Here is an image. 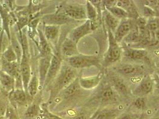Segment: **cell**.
Here are the masks:
<instances>
[{"mask_svg": "<svg viewBox=\"0 0 159 119\" xmlns=\"http://www.w3.org/2000/svg\"><path fill=\"white\" fill-rule=\"evenodd\" d=\"M144 15L146 17H158V12L147 6L144 7Z\"/></svg>", "mask_w": 159, "mask_h": 119, "instance_id": "obj_35", "label": "cell"}, {"mask_svg": "<svg viewBox=\"0 0 159 119\" xmlns=\"http://www.w3.org/2000/svg\"><path fill=\"white\" fill-rule=\"evenodd\" d=\"M134 105L139 110L144 109L145 107V99L144 97H139L134 102Z\"/></svg>", "mask_w": 159, "mask_h": 119, "instance_id": "obj_37", "label": "cell"}, {"mask_svg": "<svg viewBox=\"0 0 159 119\" xmlns=\"http://www.w3.org/2000/svg\"><path fill=\"white\" fill-rule=\"evenodd\" d=\"M111 81L113 87L118 92L123 95H127L128 94V88L125 82L121 78L117 76H114L111 78Z\"/></svg>", "mask_w": 159, "mask_h": 119, "instance_id": "obj_22", "label": "cell"}, {"mask_svg": "<svg viewBox=\"0 0 159 119\" xmlns=\"http://www.w3.org/2000/svg\"><path fill=\"white\" fill-rule=\"evenodd\" d=\"M41 113V108L38 104H30L24 114L25 119H35Z\"/></svg>", "mask_w": 159, "mask_h": 119, "instance_id": "obj_26", "label": "cell"}, {"mask_svg": "<svg viewBox=\"0 0 159 119\" xmlns=\"http://www.w3.org/2000/svg\"><path fill=\"white\" fill-rule=\"evenodd\" d=\"M1 88H0V95H1Z\"/></svg>", "mask_w": 159, "mask_h": 119, "instance_id": "obj_42", "label": "cell"}, {"mask_svg": "<svg viewBox=\"0 0 159 119\" xmlns=\"http://www.w3.org/2000/svg\"><path fill=\"white\" fill-rule=\"evenodd\" d=\"M118 114V112L115 110L106 109L101 112H97L95 119H114Z\"/></svg>", "mask_w": 159, "mask_h": 119, "instance_id": "obj_31", "label": "cell"}, {"mask_svg": "<svg viewBox=\"0 0 159 119\" xmlns=\"http://www.w3.org/2000/svg\"><path fill=\"white\" fill-rule=\"evenodd\" d=\"M52 55L41 57L39 60V86L43 88L44 82L50 66L51 60Z\"/></svg>", "mask_w": 159, "mask_h": 119, "instance_id": "obj_12", "label": "cell"}, {"mask_svg": "<svg viewBox=\"0 0 159 119\" xmlns=\"http://www.w3.org/2000/svg\"><path fill=\"white\" fill-rule=\"evenodd\" d=\"M5 116L7 119H20L17 112H15V108L13 107H9V105L8 106Z\"/></svg>", "mask_w": 159, "mask_h": 119, "instance_id": "obj_34", "label": "cell"}, {"mask_svg": "<svg viewBox=\"0 0 159 119\" xmlns=\"http://www.w3.org/2000/svg\"><path fill=\"white\" fill-rule=\"evenodd\" d=\"M8 103L4 99H0V117L5 116L7 112Z\"/></svg>", "mask_w": 159, "mask_h": 119, "instance_id": "obj_36", "label": "cell"}, {"mask_svg": "<svg viewBox=\"0 0 159 119\" xmlns=\"http://www.w3.org/2000/svg\"><path fill=\"white\" fill-rule=\"evenodd\" d=\"M106 10L107 11H109L111 15H113V16H115L119 20L129 19L127 13L122 8L116 6H115L111 7L108 8Z\"/></svg>", "mask_w": 159, "mask_h": 119, "instance_id": "obj_30", "label": "cell"}, {"mask_svg": "<svg viewBox=\"0 0 159 119\" xmlns=\"http://www.w3.org/2000/svg\"><path fill=\"white\" fill-rule=\"evenodd\" d=\"M97 112H96L94 114L93 117H90V118H89L88 119H95V117H96V116H97Z\"/></svg>", "mask_w": 159, "mask_h": 119, "instance_id": "obj_40", "label": "cell"}, {"mask_svg": "<svg viewBox=\"0 0 159 119\" xmlns=\"http://www.w3.org/2000/svg\"><path fill=\"white\" fill-rule=\"evenodd\" d=\"M40 119H50V118H47V117H42V118H41Z\"/></svg>", "mask_w": 159, "mask_h": 119, "instance_id": "obj_41", "label": "cell"}, {"mask_svg": "<svg viewBox=\"0 0 159 119\" xmlns=\"http://www.w3.org/2000/svg\"><path fill=\"white\" fill-rule=\"evenodd\" d=\"M61 67V60L56 55H52L51 60L50 66L47 74L43 88L47 87L51 82L55 79Z\"/></svg>", "mask_w": 159, "mask_h": 119, "instance_id": "obj_6", "label": "cell"}, {"mask_svg": "<svg viewBox=\"0 0 159 119\" xmlns=\"http://www.w3.org/2000/svg\"><path fill=\"white\" fill-rule=\"evenodd\" d=\"M77 78L76 70L70 66H61L51 90L50 99L55 98Z\"/></svg>", "mask_w": 159, "mask_h": 119, "instance_id": "obj_1", "label": "cell"}, {"mask_svg": "<svg viewBox=\"0 0 159 119\" xmlns=\"http://www.w3.org/2000/svg\"><path fill=\"white\" fill-rule=\"evenodd\" d=\"M1 57L8 62L17 61V55L11 45H9L7 48L2 53Z\"/></svg>", "mask_w": 159, "mask_h": 119, "instance_id": "obj_32", "label": "cell"}, {"mask_svg": "<svg viewBox=\"0 0 159 119\" xmlns=\"http://www.w3.org/2000/svg\"><path fill=\"white\" fill-rule=\"evenodd\" d=\"M145 6L151 8L154 10L158 12L157 9L159 8V1H145Z\"/></svg>", "mask_w": 159, "mask_h": 119, "instance_id": "obj_38", "label": "cell"}, {"mask_svg": "<svg viewBox=\"0 0 159 119\" xmlns=\"http://www.w3.org/2000/svg\"><path fill=\"white\" fill-rule=\"evenodd\" d=\"M80 86L79 83V79L76 78L72 83H71L67 88L63 89V95L66 98H70L74 97L80 93Z\"/></svg>", "mask_w": 159, "mask_h": 119, "instance_id": "obj_21", "label": "cell"}, {"mask_svg": "<svg viewBox=\"0 0 159 119\" xmlns=\"http://www.w3.org/2000/svg\"><path fill=\"white\" fill-rule=\"evenodd\" d=\"M109 37V48L104 58V63L109 65L113 63L120 59L121 55V48L114 37L113 33L107 29Z\"/></svg>", "mask_w": 159, "mask_h": 119, "instance_id": "obj_3", "label": "cell"}, {"mask_svg": "<svg viewBox=\"0 0 159 119\" xmlns=\"http://www.w3.org/2000/svg\"><path fill=\"white\" fill-rule=\"evenodd\" d=\"M20 70L22 77L23 87L25 91L27 92V88L31 78V68L29 64V57L22 54V59L20 61Z\"/></svg>", "mask_w": 159, "mask_h": 119, "instance_id": "obj_7", "label": "cell"}, {"mask_svg": "<svg viewBox=\"0 0 159 119\" xmlns=\"http://www.w3.org/2000/svg\"><path fill=\"white\" fill-rule=\"evenodd\" d=\"M60 28L55 25H44L43 35L48 42H54L59 35Z\"/></svg>", "mask_w": 159, "mask_h": 119, "instance_id": "obj_19", "label": "cell"}, {"mask_svg": "<svg viewBox=\"0 0 159 119\" xmlns=\"http://www.w3.org/2000/svg\"><path fill=\"white\" fill-rule=\"evenodd\" d=\"M38 37H39V42L38 44V46L40 52L41 57L49 56L52 55L50 45L49 44L47 40L44 37L43 32L41 30H38Z\"/></svg>", "mask_w": 159, "mask_h": 119, "instance_id": "obj_17", "label": "cell"}, {"mask_svg": "<svg viewBox=\"0 0 159 119\" xmlns=\"http://www.w3.org/2000/svg\"><path fill=\"white\" fill-rule=\"evenodd\" d=\"M39 87V79L36 74H34L31 76L30 79L28 88H27V92L26 93L28 94L30 96L34 97L36 95L38 90Z\"/></svg>", "mask_w": 159, "mask_h": 119, "instance_id": "obj_25", "label": "cell"}, {"mask_svg": "<svg viewBox=\"0 0 159 119\" xmlns=\"http://www.w3.org/2000/svg\"><path fill=\"white\" fill-rule=\"evenodd\" d=\"M117 72L121 74L126 76H132L137 77L138 73L142 72V70L137 66L131 64H126L117 68Z\"/></svg>", "mask_w": 159, "mask_h": 119, "instance_id": "obj_23", "label": "cell"}, {"mask_svg": "<svg viewBox=\"0 0 159 119\" xmlns=\"http://www.w3.org/2000/svg\"><path fill=\"white\" fill-rule=\"evenodd\" d=\"M132 24L130 19L122 20L113 33L114 37L118 44L120 43L129 34L132 30Z\"/></svg>", "mask_w": 159, "mask_h": 119, "instance_id": "obj_9", "label": "cell"}, {"mask_svg": "<svg viewBox=\"0 0 159 119\" xmlns=\"http://www.w3.org/2000/svg\"><path fill=\"white\" fill-rule=\"evenodd\" d=\"M9 102L14 108L17 105H22L26 103L27 93L23 89H16L13 90L8 94Z\"/></svg>", "mask_w": 159, "mask_h": 119, "instance_id": "obj_10", "label": "cell"}, {"mask_svg": "<svg viewBox=\"0 0 159 119\" xmlns=\"http://www.w3.org/2000/svg\"><path fill=\"white\" fill-rule=\"evenodd\" d=\"M116 6L122 8L128 15V18H133L137 19L139 15L138 13L137 8L136 5L132 1L129 0H122V1H117Z\"/></svg>", "mask_w": 159, "mask_h": 119, "instance_id": "obj_14", "label": "cell"}, {"mask_svg": "<svg viewBox=\"0 0 159 119\" xmlns=\"http://www.w3.org/2000/svg\"><path fill=\"white\" fill-rule=\"evenodd\" d=\"M42 20L44 25H55L58 26L73 20L61 12L45 15L42 17Z\"/></svg>", "mask_w": 159, "mask_h": 119, "instance_id": "obj_8", "label": "cell"}, {"mask_svg": "<svg viewBox=\"0 0 159 119\" xmlns=\"http://www.w3.org/2000/svg\"><path fill=\"white\" fill-rule=\"evenodd\" d=\"M146 28L150 35L153 36L154 38L158 37V30H159V20L158 18H154L147 22Z\"/></svg>", "mask_w": 159, "mask_h": 119, "instance_id": "obj_27", "label": "cell"}, {"mask_svg": "<svg viewBox=\"0 0 159 119\" xmlns=\"http://www.w3.org/2000/svg\"><path fill=\"white\" fill-rule=\"evenodd\" d=\"M137 118V117H136L135 115L127 114L123 115L122 117H120L119 119H135Z\"/></svg>", "mask_w": 159, "mask_h": 119, "instance_id": "obj_39", "label": "cell"}, {"mask_svg": "<svg viewBox=\"0 0 159 119\" xmlns=\"http://www.w3.org/2000/svg\"><path fill=\"white\" fill-rule=\"evenodd\" d=\"M10 39H11V46H12L13 50L15 51V53L17 55V62L20 63V61L22 57V46L17 37L15 35H10Z\"/></svg>", "mask_w": 159, "mask_h": 119, "instance_id": "obj_28", "label": "cell"}, {"mask_svg": "<svg viewBox=\"0 0 159 119\" xmlns=\"http://www.w3.org/2000/svg\"><path fill=\"white\" fill-rule=\"evenodd\" d=\"M103 16L105 23L107 26V29L110 30L111 32L114 33L120 23L119 20L113 16L107 10L104 11Z\"/></svg>", "mask_w": 159, "mask_h": 119, "instance_id": "obj_20", "label": "cell"}, {"mask_svg": "<svg viewBox=\"0 0 159 119\" xmlns=\"http://www.w3.org/2000/svg\"><path fill=\"white\" fill-rule=\"evenodd\" d=\"M68 63L70 67L74 68H80L85 67H100V60L94 55H85L80 54L68 59Z\"/></svg>", "mask_w": 159, "mask_h": 119, "instance_id": "obj_2", "label": "cell"}, {"mask_svg": "<svg viewBox=\"0 0 159 119\" xmlns=\"http://www.w3.org/2000/svg\"><path fill=\"white\" fill-rule=\"evenodd\" d=\"M15 79L0 69V88L1 91L8 94L15 89Z\"/></svg>", "mask_w": 159, "mask_h": 119, "instance_id": "obj_13", "label": "cell"}, {"mask_svg": "<svg viewBox=\"0 0 159 119\" xmlns=\"http://www.w3.org/2000/svg\"><path fill=\"white\" fill-rule=\"evenodd\" d=\"M153 86V82L150 77L147 76L144 77L140 84L135 89L134 94L138 96H143L148 94L152 91Z\"/></svg>", "mask_w": 159, "mask_h": 119, "instance_id": "obj_16", "label": "cell"}, {"mask_svg": "<svg viewBox=\"0 0 159 119\" xmlns=\"http://www.w3.org/2000/svg\"><path fill=\"white\" fill-rule=\"evenodd\" d=\"M85 11L87 19L91 20L93 22H95L98 17V13L96 8L89 1H87L85 6Z\"/></svg>", "mask_w": 159, "mask_h": 119, "instance_id": "obj_29", "label": "cell"}, {"mask_svg": "<svg viewBox=\"0 0 159 119\" xmlns=\"http://www.w3.org/2000/svg\"><path fill=\"white\" fill-rule=\"evenodd\" d=\"M125 40L129 42H141L142 37H141L137 29H136L131 30L129 34L125 37Z\"/></svg>", "mask_w": 159, "mask_h": 119, "instance_id": "obj_33", "label": "cell"}, {"mask_svg": "<svg viewBox=\"0 0 159 119\" xmlns=\"http://www.w3.org/2000/svg\"><path fill=\"white\" fill-rule=\"evenodd\" d=\"M96 26L95 22L87 19L83 24L73 30L70 33L69 38L76 44H78L80 39L91 33L96 28Z\"/></svg>", "mask_w": 159, "mask_h": 119, "instance_id": "obj_4", "label": "cell"}, {"mask_svg": "<svg viewBox=\"0 0 159 119\" xmlns=\"http://www.w3.org/2000/svg\"><path fill=\"white\" fill-rule=\"evenodd\" d=\"M123 52L125 56L135 60L143 59L147 54V52L143 49L132 48L128 46L123 48Z\"/></svg>", "mask_w": 159, "mask_h": 119, "instance_id": "obj_18", "label": "cell"}, {"mask_svg": "<svg viewBox=\"0 0 159 119\" xmlns=\"http://www.w3.org/2000/svg\"><path fill=\"white\" fill-rule=\"evenodd\" d=\"M61 51L64 56L68 58L80 54L78 50L77 44L73 42L69 37H66L64 40L61 46Z\"/></svg>", "mask_w": 159, "mask_h": 119, "instance_id": "obj_11", "label": "cell"}, {"mask_svg": "<svg viewBox=\"0 0 159 119\" xmlns=\"http://www.w3.org/2000/svg\"><path fill=\"white\" fill-rule=\"evenodd\" d=\"M116 94L113 89L110 86H106L99 94L98 98L101 102H108L113 101L115 99Z\"/></svg>", "mask_w": 159, "mask_h": 119, "instance_id": "obj_24", "label": "cell"}, {"mask_svg": "<svg viewBox=\"0 0 159 119\" xmlns=\"http://www.w3.org/2000/svg\"><path fill=\"white\" fill-rule=\"evenodd\" d=\"M103 77V73L101 72L98 75L88 77H81L79 79V83L82 88L85 89H94L101 82Z\"/></svg>", "mask_w": 159, "mask_h": 119, "instance_id": "obj_15", "label": "cell"}, {"mask_svg": "<svg viewBox=\"0 0 159 119\" xmlns=\"http://www.w3.org/2000/svg\"><path fill=\"white\" fill-rule=\"evenodd\" d=\"M72 20H87L85 7L80 4H70L62 8L61 11Z\"/></svg>", "mask_w": 159, "mask_h": 119, "instance_id": "obj_5", "label": "cell"}]
</instances>
